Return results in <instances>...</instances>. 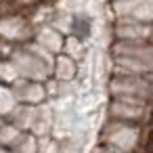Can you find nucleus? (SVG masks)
<instances>
[{
	"label": "nucleus",
	"instance_id": "nucleus-1",
	"mask_svg": "<svg viewBox=\"0 0 153 153\" xmlns=\"http://www.w3.org/2000/svg\"><path fill=\"white\" fill-rule=\"evenodd\" d=\"M145 149H147V153H153V130H151V132H149V136H147Z\"/></svg>",
	"mask_w": 153,
	"mask_h": 153
},
{
	"label": "nucleus",
	"instance_id": "nucleus-2",
	"mask_svg": "<svg viewBox=\"0 0 153 153\" xmlns=\"http://www.w3.org/2000/svg\"><path fill=\"white\" fill-rule=\"evenodd\" d=\"M151 122H153V111H151Z\"/></svg>",
	"mask_w": 153,
	"mask_h": 153
}]
</instances>
